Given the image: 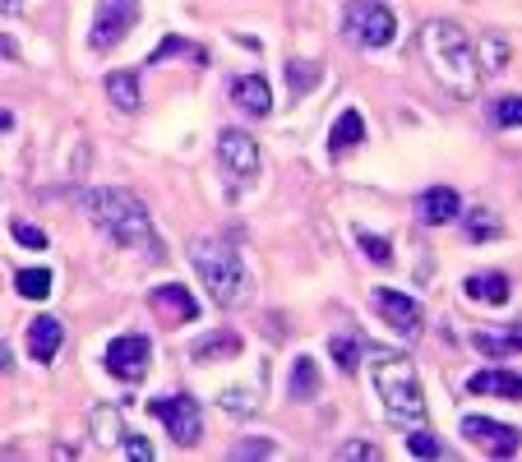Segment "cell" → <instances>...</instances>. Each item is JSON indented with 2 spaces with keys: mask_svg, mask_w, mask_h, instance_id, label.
I'll return each instance as SVG.
<instances>
[{
  "mask_svg": "<svg viewBox=\"0 0 522 462\" xmlns=\"http://www.w3.org/2000/svg\"><path fill=\"white\" fill-rule=\"evenodd\" d=\"M416 51H421L430 79H435L449 98H462V102L476 98L481 70H476L472 37L462 33V24H453V19H430V24H421V33H416Z\"/></svg>",
  "mask_w": 522,
  "mask_h": 462,
  "instance_id": "obj_1",
  "label": "cell"
},
{
  "mask_svg": "<svg viewBox=\"0 0 522 462\" xmlns=\"http://www.w3.org/2000/svg\"><path fill=\"white\" fill-rule=\"evenodd\" d=\"M79 208L107 241L125 245V250H158V231H153L144 199L121 190V185H93L79 195Z\"/></svg>",
  "mask_w": 522,
  "mask_h": 462,
  "instance_id": "obj_2",
  "label": "cell"
},
{
  "mask_svg": "<svg viewBox=\"0 0 522 462\" xmlns=\"http://www.w3.org/2000/svg\"><path fill=\"white\" fill-rule=\"evenodd\" d=\"M370 361V379H375V393L384 402L389 421L398 426H421L425 421V393H421V375L412 370V361L393 347H375L365 356Z\"/></svg>",
  "mask_w": 522,
  "mask_h": 462,
  "instance_id": "obj_3",
  "label": "cell"
},
{
  "mask_svg": "<svg viewBox=\"0 0 522 462\" xmlns=\"http://www.w3.org/2000/svg\"><path fill=\"white\" fill-rule=\"evenodd\" d=\"M190 264H195L199 282L208 287L213 305L236 310V305L250 301V273H245V264L231 241H222V236H199V241L190 245Z\"/></svg>",
  "mask_w": 522,
  "mask_h": 462,
  "instance_id": "obj_4",
  "label": "cell"
},
{
  "mask_svg": "<svg viewBox=\"0 0 522 462\" xmlns=\"http://www.w3.org/2000/svg\"><path fill=\"white\" fill-rule=\"evenodd\" d=\"M342 37L361 51H384L398 37V19L384 0H347L342 5Z\"/></svg>",
  "mask_w": 522,
  "mask_h": 462,
  "instance_id": "obj_5",
  "label": "cell"
},
{
  "mask_svg": "<svg viewBox=\"0 0 522 462\" xmlns=\"http://www.w3.org/2000/svg\"><path fill=\"white\" fill-rule=\"evenodd\" d=\"M259 144L255 134L236 130V125H222L218 130V167H222V185H227V195H241L250 185L259 181Z\"/></svg>",
  "mask_w": 522,
  "mask_h": 462,
  "instance_id": "obj_6",
  "label": "cell"
},
{
  "mask_svg": "<svg viewBox=\"0 0 522 462\" xmlns=\"http://www.w3.org/2000/svg\"><path fill=\"white\" fill-rule=\"evenodd\" d=\"M148 416H158L162 426H167V435L176 439L181 449H190V444L204 439V407H199V398H190V393L148 398Z\"/></svg>",
  "mask_w": 522,
  "mask_h": 462,
  "instance_id": "obj_7",
  "label": "cell"
},
{
  "mask_svg": "<svg viewBox=\"0 0 522 462\" xmlns=\"http://www.w3.org/2000/svg\"><path fill=\"white\" fill-rule=\"evenodd\" d=\"M139 24V0H98L93 28H88V47L93 51H116Z\"/></svg>",
  "mask_w": 522,
  "mask_h": 462,
  "instance_id": "obj_8",
  "label": "cell"
},
{
  "mask_svg": "<svg viewBox=\"0 0 522 462\" xmlns=\"http://www.w3.org/2000/svg\"><path fill=\"white\" fill-rule=\"evenodd\" d=\"M370 301H375L379 319H384L393 333H402V338H416V333H421L425 310H421V301H412L407 292H398V287H375Z\"/></svg>",
  "mask_w": 522,
  "mask_h": 462,
  "instance_id": "obj_9",
  "label": "cell"
},
{
  "mask_svg": "<svg viewBox=\"0 0 522 462\" xmlns=\"http://www.w3.org/2000/svg\"><path fill=\"white\" fill-rule=\"evenodd\" d=\"M148 361H153V342L144 333H125V338H116L107 347V370L121 384H139L148 375Z\"/></svg>",
  "mask_w": 522,
  "mask_h": 462,
  "instance_id": "obj_10",
  "label": "cell"
},
{
  "mask_svg": "<svg viewBox=\"0 0 522 462\" xmlns=\"http://www.w3.org/2000/svg\"><path fill=\"white\" fill-rule=\"evenodd\" d=\"M462 439L467 444H476V449H486V453H495V458H513L518 453V430L513 426H504V421H490V416H462Z\"/></svg>",
  "mask_w": 522,
  "mask_h": 462,
  "instance_id": "obj_11",
  "label": "cell"
},
{
  "mask_svg": "<svg viewBox=\"0 0 522 462\" xmlns=\"http://www.w3.org/2000/svg\"><path fill=\"white\" fill-rule=\"evenodd\" d=\"M148 305H153V315H158L162 324H171V329H181V324H195L199 319V301L190 296V287H181V282H162V287H153V292H148Z\"/></svg>",
  "mask_w": 522,
  "mask_h": 462,
  "instance_id": "obj_12",
  "label": "cell"
},
{
  "mask_svg": "<svg viewBox=\"0 0 522 462\" xmlns=\"http://www.w3.org/2000/svg\"><path fill=\"white\" fill-rule=\"evenodd\" d=\"M458 213H462V199L453 185H430V190L416 195V218L425 227H449V222H458Z\"/></svg>",
  "mask_w": 522,
  "mask_h": 462,
  "instance_id": "obj_13",
  "label": "cell"
},
{
  "mask_svg": "<svg viewBox=\"0 0 522 462\" xmlns=\"http://www.w3.org/2000/svg\"><path fill=\"white\" fill-rule=\"evenodd\" d=\"M231 102H236L245 116H268V111H273L268 79L264 74H236V79H231Z\"/></svg>",
  "mask_w": 522,
  "mask_h": 462,
  "instance_id": "obj_14",
  "label": "cell"
},
{
  "mask_svg": "<svg viewBox=\"0 0 522 462\" xmlns=\"http://www.w3.org/2000/svg\"><path fill=\"white\" fill-rule=\"evenodd\" d=\"M61 342H65L61 319H51V315H37L33 324H28V356H33L37 365L56 361V352H61Z\"/></svg>",
  "mask_w": 522,
  "mask_h": 462,
  "instance_id": "obj_15",
  "label": "cell"
},
{
  "mask_svg": "<svg viewBox=\"0 0 522 462\" xmlns=\"http://www.w3.org/2000/svg\"><path fill=\"white\" fill-rule=\"evenodd\" d=\"M241 333L231 329H218V333H204L199 342H190V361L195 365H218V361H231V356H241Z\"/></svg>",
  "mask_w": 522,
  "mask_h": 462,
  "instance_id": "obj_16",
  "label": "cell"
},
{
  "mask_svg": "<svg viewBox=\"0 0 522 462\" xmlns=\"http://www.w3.org/2000/svg\"><path fill=\"white\" fill-rule=\"evenodd\" d=\"M467 389H472L476 398H509V402H518L522 398V379L513 375V370H476V375L467 379Z\"/></svg>",
  "mask_w": 522,
  "mask_h": 462,
  "instance_id": "obj_17",
  "label": "cell"
},
{
  "mask_svg": "<svg viewBox=\"0 0 522 462\" xmlns=\"http://www.w3.org/2000/svg\"><path fill=\"white\" fill-rule=\"evenodd\" d=\"M462 292H467V301L509 305V296H513V282L504 278V273H472V278L462 282Z\"/></svg>",
  "mask_w": 522,
  "mask_h": 462,
  "instance_id": "obj_18",
  "label": "cell"
},
{
  "mask_svg": "<svg viewBox=\"0 0 522 462\" xmlns=\"http://www.w3.org/2000/svg\"><path fill=\"white\" fill-rule=\"evenodd\" d=\"M88 426H93V439H98L102 449H121V439H125V416L121 407H111V402H102V407H93V416H88Z\"/></svg>",
  "mask_w": 522,
  "mask_h": 462,
  "instance_id": "obj_19",
  "label": "cell"
},
{
  "mask_svg": "<svg viewBox=\"0 0 522 462\" xmlns=\"http://www.w3.org/2000/svg\"><path fill=\"white\" fill-rule=\"evenodd\" d=\"M102 88H107V98L116 102V107L125 111V116H134V111H139V74L134 70H111L107 79H102Z\"/></svg>",
  "mask_w": 522,
  "mask_h": 462,
  "instance_id": "obj_20",
  "label": "cell"
},
{
  "mask_svg": "<svg viewBox=\"0 0 522 462\" xmlns=\"http://www.w3.org/2000/svg\"><path fill=\"white\" fill-rule=\"evenodd\" d=\"M287 398H292V402H315L319 398V365L310 361V356H296V361H292Z\"/></svg>",
  "mask_w": 522,
  "mask_h": 462,
  "instance_id": "obj_21",
  "label": "cell"
},
{
  "mask_svg": "<svg viewBox=\"0 0 522 462\" xmlns=\"http://www.w3.org/2000/svg\"><path fill=\"white\" fill-rule=\"evenodd\" d=\"M365 139V121H361V111L347 107L333 121V130H328V153H347V148H356Z\"/></svg>",
  "mask_w": 522,
  "mask_h": 462,
  "instance_id": "obj_22",
  "label": "cell"
},
{
  "mask_svg": "<svg viewBox=\"0 0 522 462\" xmlns=\"http://www.w3.org/2000/svg\"><path fill=\"white\" fill-rule=\"evenodd\" d=\"M458 218H462V231H467L472 241H495V236H504V222H499V213H495V208H486V204L467 208V213H458Z\"/></svg>",
  "mask_w": 522,
  "mask_h": 462,
  "instance_id": "obj_23",
  "label": "cell"
},
{
  "mask_svg": "<svg viewBox=\"0 0 522 462\" xmlns=\"http://www.w3.org/2000/svg\"><path fill=\"white\" fill-rule=\"evenodd\" d=\"M167 56H190V61L208 65V51H204V47H195V42H185V37H176V33L162 37V47H158V51H148V61H144V65H162Z\"/></svg>",
  "mask_w": 522,
  "mask_h": 462,
  "instance_id": "obj_24",
  "label": "cell"
},
{
  "mask_svg": "<svg viewBox=\"0 0 522 462\" xmlns=\"http://www.w3.org/2000/svg\"><path fill=\"white\" fill-rule=\"evenodd\" d=\"M14 292L24 296V301H47L51 296V273L47 268H19V273H14Z\"/></svg>",
  "mask_w": 522,
  "mask_h": 462,
  "instance_id": "obj_25",
  "label": "cell"
},
{
  "mask_svg": "<svg viewBox=\"0 0 522 462\" xmlns=\"http://www.w3.org/2000/svg\"><path fill=\"white\" fill-rule=\"evenodd\" d=\"M328 356L338 361L342 375H356V370H361V361H365V347L356 338H333V342H328Z\"/></svg>",
  "mask_w": 522,
  "mask_h": 462,
  "instance_id": "obj_26",
  "label": "cell"
},
{
  "mask_svg": "<svg viewBox=\"0 0 522 462\" xmlns=\"http://www.w3.org/2000/svg\"><path fill=\"white\" fill-rule=\"evenodd\" d=\"M476 70H486V74L509 70V42H504V37H486V42H481V56H476Z\"/></svg>",
  "mask_w": 522,
  "mask_h": 462,
  "instance_id": "obj_27",
  "label": "cell"
},
{
  "mask_svg": "<svg viewBox=\"0 0 522 462\" xmlns=\"http://www.w3.org/2000/svg\"><path fill=\"white\" fill-rule=\"evenodd\" d=\"M315 84H319V65L315 61H287V88H292L296 98L310 93Z\"/></svg>",
  "mask_w": 522,
  "mask_h": 462,
  "instance_id": "obj_28",
  "label": "cell"
},
{
  "mask_svg": "<svg viewBox=\"0 0 522 462\" xmlns=\"http://www.w3.org/2000/svg\"><path fill=\"white\" fill-rule=\"evenodd\" d=\"M476 352H486V356H513L522 347V338H518V329L513 333H504V338H495V333H476Z\"/></svg>",
  "mask_w": 522,
  "mask_h": 462,
  "instance_id": "obj_29",
  "label": "cell"
},
{
  "mask_svg": "<svg viewBox=\"0 0 522 462\" xmlns=\"http://www.w3.org/2000/svg\"><path fill=\"white\" fill-rule=\"evenodd\" d=\"M407 430H412V435H407V453H412V458H439V453H444V444H439L430 430H421V426H407Z\"/></svg>",
  "mask_w": 522,
  "mask_h": 462,
  "instance_id": "obj_30",
  "label": "cell"
},
{
  "mask_svg": "<svg viewBox=\"0 0 522 462\" xmlns=\"http://www.w3.org/2000/svg\"><path fill=\"white\" fill-rule=\"evenodd\" d=\"M222 412H231V416H255L259 412V398L250 389H227L222 393Z\"/></svg>",
  "mask_w": 522,
  "mask_h": 462,
  "instance_id": "obj_31",
  "label": "cell"
},
{
  "mask_svg": "<svg viewBox=\"0 0 522 462\" xmlns=\"http://www.w3.org/2000/svg\"><path fill=\"white\" fill-rule=\"evenodd\" d=\"M356 241H361V250H365V259H375V264H389L393 259V250H389V236H375V231H356Z\"/></svg>",
  "mask_w": 522,
  "mask_h": 462,
  "instance_id": "obj_32",
  "label": "cell"
},
{
  "mask_svg": "<svg viewBox=\"0 0 522 462\" xmlns=\"http://www.w3.org/2000/svg\"><path fill=\"white\" fill-rule=\"evenodd\" d=\"M490 116H495L499 130H513V125L522 121V98H513V93H509V98H499L495 107H490Z\"/></svg>",
  "mask_w": 522,
  "mask_h": 462,
  "instance_id": "obj_33",
  "label": "cell"
},
{
  "mask_svg": "<svg viewBox=\"0 0 522 462\" xmlns=\"http://www.w3.org/2000/svg\"><path fill=\"white\" fill-rule=\"evenodd\" d=\"M273 453H278L273 439H241V444L231 449V458H273Z\"/></svg>",
  "mask_w": 522,
  "mask_h": 462,
  "instance_id": "obj_34",
  "label": "cell"
},
{
  "mask_svg": "<svg viewBox=\"0 0 522 462\" xmlns=\"http://www.w3.org/2000/svg\"><path fill=\"white\" fill-rule=\"evenodd\" d=\"M10 231H14V241L28 245V250H47V231L33 227V222H14Z\"/></svg>",
  "mask_w": 522,
  "mask_h": 462,
  "instance_id": "obj_35",
  "label": "cell"
},
{
  "mask_svg": "<svg viewBox=\"0 0 522 462\" xmlns=\"http://www.w3.org/2000/svg\"><path fill=\"white\" fill-rule=\"evenodd\" d=\"M121 449H125V458H139V462H153V458H158V453H153V444H148V439H139L134 430H125Z\"/></svg>",
  "mask_w": 522,
  "mask_h": 462,
  "instance_id": "obj_36",
  "label": "cell"
},
{
  "mask_svg": "<svg viewBox=\"0 0 522 462\" xmlns=\"http://www.w3.org/2000/svg\"><path fill=\"white\" fill-rule=\"evenodd\" d=\"M333 458H379V444H365V439H352V444H338Z\"/></svg>",
  "mask_w": 522,
  "mask_h": 462,
  "instance_id": "obj_37",
  "label": "cell"
},
{
  "mask_svg": "<svg viewBox=\"0 0 522 462\" xmlns=\"http://www.w3.org/2000/svg\"><path fill=\"white\" fill-rule=\"evenodd\" d=\"M14 370V352H10V342H0V375H10Z\"/></svg>",
  "mask_w": 522,
  "mask_h": 462,
  "instance_id": "obj_38",
  "label": "cell"
},
{
  "mask_svg": "<svg viewBox=\"0 0 522 462\" xmlns=\"http://www.w3.org/2000/svg\"><path fill=\"white\" fill-rule=\"evenodd\" d=\"M5 130H14V116H10L5 107H0V134H5Z\"/></svg>",
  "mask_w": 522,
  "mask_h": 462,
  "instance_id": "obj_39",
  "label": "cell"
},
{
  "mask_svg": "<svg viewBox=\"0 0 522 462\" xmlns=\"http://www.w3.org/2000/svg\"><path fill=\"white\" fill-rule=\"evenodd\" d=\"M0 56H19V51H14V42H10V37H0Z\"/></svg>",
  "mask_w": 522,
  "mask_h": 462,
  "instance_id": "obj_40",
  "label": "cell"
},
{
  "mask_svg": "<svg viewBox=\"0 0 522 462\" xmlns=\"http://www.w3.org/2000/svg\"><path fill=\"white\" fill-rule=\"evenodd\" d=\"M19 5H24V0H0V14H14Z\"/></svg>",
  "mask_w": 522,
  "mask_h": 462,
  "instance_id": "obj_41",
  "label": "cell"
}]
</instances>
